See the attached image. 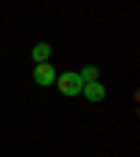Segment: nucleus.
<instances>
[{"label":"nucleus","mask_w":140,"mask_h":157,"mask_svg":"<svg viewBox=\"0 0 140 157\" xmlns=\"http://www.w3.org/2000/svg\"><path fill=\"white\" fill-rule=\"evenodd\" d=\"M78 78H81L84 84H90V82H98V67H95V65H84L81 70H78Z\"/></svg>","instance_id":"nucleus-5"},{"label":"nucleus","mask_w":140,"mask_h":157,"mask_svg":"<svg viewBox=\"0 0 140 157\" xmlns=\"http://www.w3.org/2000/svg\"><path fill=\"white\" fill-rule=\"evenodd\" d=\"M34 82H36L39 87H51V84L56 82V67H53L51 62L36 65V67H34Z\"/></svg>","instance_id":"nucleus-2"},{"label":"nucleus","mask_w":140,"mask_h":157,"mask_svg":"<svg viewBox=\"0 0 140 157\" xmlns=\"http://www.w3.org/2000/svg\"><path fill=\"white\" fill-rule=\"evenodd\" d=\"M31 56H34V62H36V65L48 62V56H51V45H48V42H36V45L31 48Z\"/></svg>","instance_id":"nucleus-4"},{"label":"nucleus","mask_w":140,"mask_h":157,"mask_svg":"<svg viewBox=\"0 0 140 157\" xmlns=\"http://www.w3.org/2000/svg\"><path fill=\"white\" fill-rule=\"evenodd\" d=\"M81 95L87 98V101L98 104V101H104V98H107V87H104L101 82H90V84L81 87Z\"/></svg>","instance_id":"nucleus-3"},{"label":"nucleus","mask_w":140,"mask_h":157,"mask_svg":"<svg viewBox=\"0 0 140 157\" xmlns=\"http://www.w3.org/2000/svg\"><path fill=\"white\" fill-rule=\"evenodd\" d=\"M56 84H59V93H62V95H67V98L78 95V93H81V87H84V82L78 78V73H76V70L62 73V76L56 78Z\"/></svg>","instance_id":"nucleus-1"}]
</instances>
